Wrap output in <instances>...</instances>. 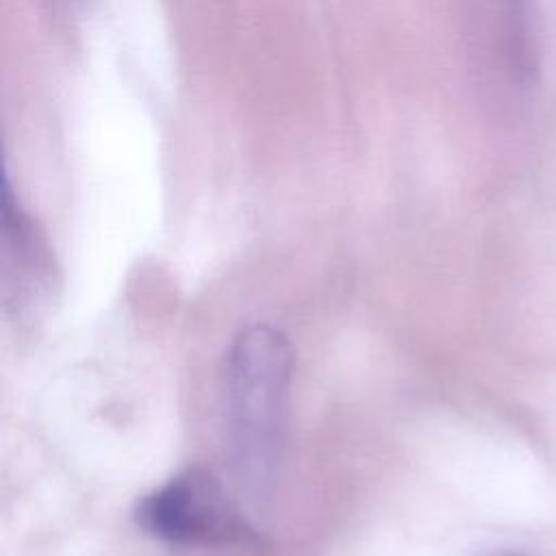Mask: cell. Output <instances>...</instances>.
Instances as JSON below:
<instances>
[{
  "mask_svg": "<svg viewBox=\"0 0 556 556\" xmlns=\"http://www.w3.org/2000/svg\"><path fill=\"white\" fill-rule=\"evenodd\" d=\"M293 369L289 339L265 324L241 330L224 361V426L232 471L252 495L274 478Z\"/></svg>",
  "mask_w": 556,
  "mask_h": 556,
  "instance_id": "cell-1",
  "label": "cell"
},
{
  "mask_svg": "<svg viewBox=\"0 0 556 556\" xmlns=\"http://www.w3.org/2000/svg\"><path fill=\"white\" fill-rule=\"evenodd\" d=\"M137 526L172 545H226L252 539V528L222 482L202 467H189L143 495Z\"/></svg>",
  "mask_w": 556,
  "mask_h": 556,
  "instance_id": "cell-2",
  "label": "cell"
},
{
  "mask_svg": "<svg viewBox=\"0 0 556 556\" xmlns=\"http://www.w3.org/2000/svg\"><path fill=\"white\" fill-rule=\"evenodd\" d=\"M63 4H76V2H80V0H61Z\"/></svg>",
  "mask_w": 556,
  "mask_h": 556,
  "instance_id": "cell-3",
  "label": "cell"
},
{
  "mask_svg": "<svg viewBox=\"0 0 556 556\" xmlns=\"http://www.w3.org/2000/svg\"><path fill=\"white\" fill-rule=\"evenodd\" d=\"M497 556H523V554H497Z\"/></svg>",
  "mask_w": 556,
  "mask_h": 556,
  "instance_id": "cell-4",
  "label": "cell"
}]
</instances>
